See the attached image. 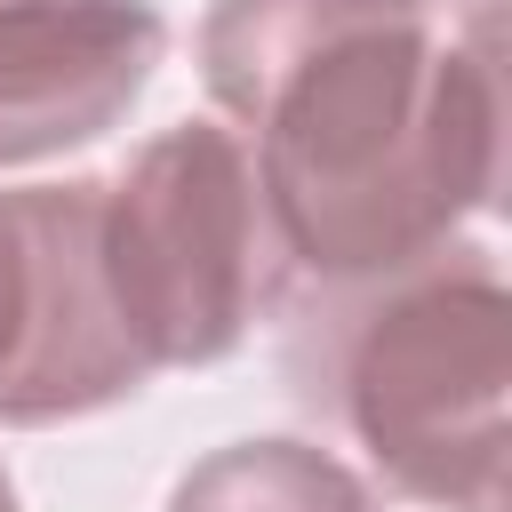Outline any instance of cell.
Masks as SVG:
<instances>
[{
	"mask_svg": "<svg viewBox=\"0 0 512 512\" xmlns=\"http://www.w3.org/2000/svg\"><path fill=\"white\" fill-rule=\"evenodd\" d=\"M200 80L256 136L272 240L312 296L448 248L496 200V32H440L432 0H216Z\"/></svg>",
	"mask_w": 512,
	"mask_h": 512,
	"instance_id": "6da1fadb",
	"label": "cell"
},
{
	"mask_svg": "<svg viewBox=\"0 0 512 512\" xmlns=\"http://www.w3.org/2000/svg\"><path fill=\"white\" fill-rule=\"evenodd\" d=\"M320 360L304 400L328 408L384 488L432 512H480L504 480L512 296L488 248L448 240L384 280L320 296Z\"/></svg>",
	"mask_w": 512,
	"mask_h": 512,
	"instance_id": "7a4b0ae2",
	"label": "cell"
},
{
	"mask_svg": "<svg viewBox=\"0 0 512 512\" xmlns=\"http://www.w3.org/2000/svg\"><path fill=\"white\" fill-rule=\"evenodd\" d=\"M104 272L152 376L240 352L288 288L248 144L216 120L136 144V160L104 184Z\"/></svg>",
	"mask_w": 512,
	"mask_h": 512,
	"instance_id": "3957f363",
	"label": "cell"
},
{
	"mask_svg": "<svg viewBox=\"0 0 512 512\" xmlns=\"http://www.w3.org/2000/svg\"><path fill=\"white\" fill-rule=\"evenodd\" d=\"M144 384L104 272V184L0 192V424H72Z\"/></svg>",
	"mask_w": 512,
	"mask_h": 512,
	"instance_id": "277c9868",
	"label": "cell"
},
{
	"mask_svg": "<svg viewBox=\"0 0 512 512\" xmlns=\"http://www.w3.org/2000/svg\"><path fill=\"white\" fill-rule=\"evenodd\" d=\"M168 56L152 0H0V168L96 144Z\"/></svg>",
	"mask_w": 512,
	"mask_h": 512,
	"instance_id": "5b68a950",
	"label": "cell"
},
{
	"mask_svg": "<svg viewBox=\"0 0 512 512\" xmlns=\"http://www.w3.org/2000/svg\"><path fill=\"white\" fill-rule=\"evenodd\" d=\"M168 512H376V488L320 440H232L176 480Z\"/></svg>",
	"mask_w": 512,
	"mask_h": 512,
	"instance_id": "8992f818",
	"label": "cell"
},
{
	"mask_svg": "<svg viewBox=\"0 0 512 512\" xmlns=\"http://www.w3.org/2000/svg\"><path fill=\"white\" fill-rule=\"evenodd\" d=\"M0 512H16V480H8V464H0Z\"/></svg>",
	"mask_w": 512,
	"mask_h": 512,
	"instance_id": "52a82bcc",
	"label": "cell"
}]
</instances>
